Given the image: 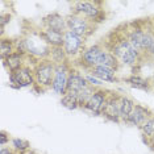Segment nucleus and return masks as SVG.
Wrapping results in <instances>:
<instances>
[{
  "label": "nucleus",
  "instance_id": "obj_1",
  "mask_svg": "<svg viewBox=\"0 0 154 154\" xmlns=\"http://www.w3.org/2000/svg\"><path fill=\"white\" fill-rule=\"evenodd\" d=\"M108 36L111 37H107L104 46L120 61L121 65L133 69L145 59V57L140 51L136 50L128 41L127 36H125V29L120 30V26H119L113 29V32H111Z\"/></svg>",
  "mask_w": 154,
  "mask_h": 154
},
{
  "label": "nucleus",
  "instance_id": "obj_2",
  "mask_svg": "<svg viewBox=\"0 0 154 154\" xmlns=\"http://www.w3.org/2000/svg\"><path fill=\"white\" fill-rule=\"evenodd\" d=\"M71 13L82 16L91 21L94 25H99L107 19L106 9L101 2H90V0H78L71 5Z\"/></svg>",
  "mask_w": 154,
  "mask_h": 154
},
{
  "label": "nucleus",
  "instance_id": "obj_3",
  "mask_svg": "<svg viewBox=\"0 0 154 154\" xmlns=\"http://www.w3.org/2000/svg\"><path fill=\"white\" fill-rule=\"evenodd\" d=\"M33 72H34V80L36 85L32 88L36 92L41 94L48 90H51L54 75H55V65L50 59H40L36 65L33 66Z\"/></svg>",
  "mask_w": 154,
  "mask_h": 154
},
{
  "label": "nucleus",
  "instance_id": "obj_4",
  "mask_svg": "<svg viewBox=\"0 0 154 154\" xmlns=\"http://www.w3.org/2000/svg\"><path fill=\"white\" fill-rule=\"evenodd\" d=\"M28 48V55L36 58V59H46L49 58L50 54L51 46L49 45L45 38L41 34V29L33 30L30 29V32H28L26 34H24Z\"/></svg>",
  "mask_w": 154,
  "mask_h": 154
},
{
  "label": "nucleus",
  "instance_id": "obj_5",
  "mask_svg": "<svg viewBox=\"0 0 154 154\" xmlns=\"http://www.w3.org/2000/svg\"><path fill=\"white\" fill-rule=\"evenodd\" d=\"M106 50H107L106 46H104V44H101V42L94 44V45H91V46H87L85 49V51L80 54V57L76 58L74 61L75 62L74 65L78 66L80 69H83L87 72L88 70L95 67V66H100L101 59H103V55L106 53Z\"/></svg>",
  "mask_w": 154,
  "mask_h": 154
},
{
  "label": "nucleus",
  "instance_id": "obj_6",
  "mask_svg": "<svg viewBox=\"0 0 154 154\" xmlns=\"http://www.w3.org/2000/svg\"><path fill=\"white\" fill-rule=\"evenodd\" d=\"M66 23H67V30L79 37L86 38V40L90 36H92L96 29V25H94L91 21L82 16L74 15V13H70L66 16Z\"/></svg>",
  "mask_w": 154,
  "mask_h": 154
},
{
  "label": "nucleus",
  "instance_id": "obj_7",
  "mask_svg": "<svg viewBox=\"0 0 154 154\" xmlns=\"http://www.w3.org/2000/svg\"><path fill=\"white\" fill-rule=\"evenodd\" d=\"M8 76H9V86L16 90L28 88V87L32 88L36 85L33 67H30L28 65L23 66L21 69H19L15 72H8Z\"/></svg>",
  "mask_w": 154,
  "mask_h": 154
},
{
  "label": "nucleus",
  "instance_id": "obj_8",
  "mask_svg": "<svg viewBox=\"0 0 154 154\" xmlns=\"http://www.w3.org/2000/svg\"><path fill=\"white\" fill-rule=\"evenodd\" d=\"M66 54H67L69 59H75L80 57V54L85 51L86 46V38L83 37H79L74 34L70 30H66L65 34H63V46Z\"/></svg>",
  "mask_w": 154,
  "mask_h": 154
},
{
  "label": "nucleus",
  "instance_id": "obj_9",
  "mask_svg": "<svg viewBox=\"0 0 154 154\" xmlns=\"http://www.w3.org/2000/svg\"><path fill=\"white\" fill-rule=\"evenodd\" d=\"M143 33H145V23L143 21H132L125 24V36H127L128 41L142 55H143V48H142Z\"/></svg>",
  "mask_w": 154,
  "mask_h": 154
},
{
  "label": "nucleus",
  "instance_id": "obj_10",
  "mask_svg": "<svg viewBox=\"0 0 154 154\" xmlns=\"http://www.w3.org/2000/svg\"><path fill=\"white\" fill-rule=\"evenodd\" d=\"M71 63L66 62L62 65L55 66V75L53 85H51V91L54 94H57L59 96H63L67 90V80H69V74L71 71Z\"/></svg>",
  "mask_w": 154,
  "mask_h": 154
},
{
  "label": "nucleus",
  "instance_id": "obj_11",
  "mask_svg": "<svg viewBox=\"0 0 154 154\" xmlns=\"http://www.w3.org/2000/svg\"><path fill=\"white\" fill-rule=\"evenodd\" d=\"M121 94L116 92V91H109L108 97L104 104V108L101 111V117H104L108 121L116 122V124H121L120 119V111H119V100H120Z\"/></svg>",
  "mask_w": 154,
  "mask_h": 154
},
{
  "label": "nucleus",
  "instance_id": "obj_12",
  "mask_svg": "<svg viewBox=\"0 0 154 154\" xmlns=\"http://www.w3.org/2000/svg\"><path fill=\"white\" fill-rule=\"evenodd\" d=\"M108 94H109V91L106 90L104 87L96 88L94 95L91 96V99L87 101V104L83 107V111L90 112L94 116H101V111H103V108H104Z\"/></svg>",
  "mask_w": 154,
  "mask_h": 154
},
{
  "label": "nucleus",
  "instance_id": "obj_13",
  "mask_svg": "<svg viewBox=\"0 0 154 154\" xmlns=\"http://www.w3.org/2000/svg\"><path fill=\"white\" fill-rule=\"evenodd\" d=\"M41 26L53 29L55 32L65 33L67 30V23H66V16H62L58 12H51L49 15L44 16L41 20Z\"/></svg>",
  "mask_w": 154,
  "mask_h": 154
},
{
  "label": "nucleus",
  "instance_id": "obj_14",
  "mask_svg": "<svg viewBox=\"0 0 154 154\" xmlns=\"http://www.w3.org/2000/svg\"><path fill=\"white\" fill-rule=\"evenodd\" d=\"M153 116V112L149 107L142 106V104H136L134 109L132 111V113L129 115V117L127 119L125 124L128 125H133V127L140 128L141 125L148 120L149 117Z\"/></svg>",
  "mask_w": 154,
  "mask_h": 154
},
{
  "label": "nucleus",
  "instance_id": "obj_15",
  "mask_svg": "<svg viewBox=\"0 0 154 154\" xmlns=\"http://www.w3.org/2000/svg\"><path fill=\"white\" fill-rule=\"evenodd\" d=\"M87 86H88V82L86 80L85 72L71 67V71H70V74H69L67 90H66V92H70V94H72V95H75L76 92H79L80 90H83Z\"/></svg>",
  "mask_w": 154,
  "mask_h": 154
},
{
  "label": "nucleus",
  "instance_id": "obj_16",
  "mask_svg": "<svg viewBox=\"0 0 154 154\" xmlns=\"http://www.w3.org/2000/svg\"><path fill=\"white\" fill-rule=\"evenodd\" d=\"M142 48H143L145 59L150 61V59L154 57V26H153L152 21L145 23V33H143Z\"/></svg>",
  "mask_w": 154,
  "mask_h": 154
},
{
  "label": "nucleus",
  "instance_id": "obj_17",
  "mask_svg": "<svg viewBox=\"0 0 154 154\" xmlns=\"http://www.w3.org/2000/svg\"><path fill=\"white\" fill-rule=\"evenodd\" d=\"M124 82L127 83L129 87L140 91H145V92H150L153 90V86L150 83L149 78H143L140 74H131L127 78H124Z\"/></svg>",
  "mask_w": 154,
  "mask_h": 154
},
{
  "label": "nucleus",
  "instance_id": "obj_18",
  "mask_svg": "<svg viewBox=\"0 0 154 154\" xmlns=\"http://www.w3.org/2000/svg\"><path fill=\"white\" fill-rule=\"evenodd\" d=\"M87 72H90V74H92L94 76H96V78H99L100 80L107 82V83H117L119 80H120L116 71H113V70H111L108 67H104V66H101V65L95 66V67L88 70Z\"/></svg>",
  "mask_w": 154,
  "mask_h": 154
},
{
  "label": "nucleus",
  "instance_id": "obj_19",
  "mask_svg": "<svg viewBox=\"0 0 154 154\" xmlns=\"http://www.w3.org/2000/svg\"><path fill=\"white\" fill-rule=\"evenodd\" d=\"M28 55H23L20 53L15 51L13 54H11L9 57H7L5 59H3V65L4 67L8 70V72H15L19 69H21L23 66H25V58Z\"/></svg>",
  "mask_w": 154,
  "mask_h": 154
},
{
  "label": "nucleus",
  "instance_id": "obj_20",
  "mask_svg": "<svg viewBox=\"0 0 154 154\" xmlns=\"http://www.w3.org/2000/svg\"><path fill=\"white\" fill-rule=\"evenodd\" d=\"M136 101L127 95H120V100H119V111H120V119L121 122H125L129 115L132 113V111L136 107Z\"/></svg>",
  "mask_w": 154,
  "mask_h": 154
},
{
  "label": "nucleus",
  "instance_id": "obj_21",
  "mask_svg": "<svg viewBox=\"0 0 154 154\" xmlns=\"http://www.w3.org/2000/svg\"><path fill=\"white\" fill-rule=\"evenodd\" d=\"M41 34H42L45 41H46L51 48L63 46V34L65 33L55 32V30L48 29V28H41Z\"/></svg>",
  "mask_w": 154,
  "mask_h": 154
},
{
  "label": "nucleus",
  "instance_id": "obj_22",
  "mask_svg": "<svg viewBox=\"0 0 154 154\" xmlns=\"http://www.w3.org/2000/svg\"><path fill=\"white\" fill-rule=\"evenodd\" d=\"M16 51L15 48V38H7L3 37L0 38V58L5 59L7 57H9L11 54H13Z\"/></svg>",
  "mask_w": 154,
  "mask_h": 154
},
{
  "label": "nucleus",
  "instance_id": "obj_23",
  "mask_svg": "<svg viewBox=\"0 0 154 154\" xmlns=\"http://www.w3.org/2000/svg\"><path fill=\"white\" fill-rule=\"evenodd\" d=\"M53 63L57 66V65H62V63H66V62H70V59L66 54L65 49L62 46H57V48H51L50 50V54H49V58Z\"/></svg>",
  "mask_w": 154,
  "mask_h": 154
},
{
  "label": "nucleus",
  "instance_id": "obj_24",
  "mask_svg": "<svg viewBox=\"0 0 154 154\" xmlns=\"http://www.w3.org/2000/svg\"><path fill=\"white\" fill-rule=\"evenodd\" d=\"M107 49V48H106ZM101 66H104V67H108V69H111V70H113V71H119L120 70V61L115 57L113 54L111 53L109 50H106V53H104L103 55V59H101Z\"/></svg>",
  "mask_w": 154,
  "mask_h": 154
},
{
  "label": "nucleus",
  "instance_id": "obj_25",
  "mask_svg": "<svg viewBox=\"0 0 154 154\" xmlns=\"http://www.w3.org/2000/svg\"><path fill=\"white\" fill-rule=\"evenodd\" d=\"M96 91L95 87H92V86H87L85 87L83 90H80L79 92H76L75 94V96H76V99H78V103H79V109H83V107L87 104V101H88L91 99V96L94 95V92Z\"/></svg>",
  "mask_w": 154,
  "mask_h": 154
},
{
  "label": "nucleus",
  "instance_id": "obj_26",
  "mask_svg": "<svg viewBox=\"0 0 154 154\" xmlns=\"http://www.w3.org/2000/svg\"><path fill=\"white\" fill-rule=\"evenodd\" d=\"M61 104H62V107L69 111L79 109L78 99H76L75 95H72V94H70V92H66L63 96H61Z\"/></svg>",
  "mask_w": 154,
  "mask_h": 154
},
{
  "label": "nucleus",
  "instance_id": "obj_27",
  "mask_svg": "<svg viewBox=\"0 0 154 154\" xmlns=\"http://www.w3.org/2000/svg\"><path fill=\"white\" fill-rule=\"evenodd\" d=\"M11 148L15 150V153H26L28 150H30V142L28 140H24V138H20V137H13L12 141H11Z\"/></svg>",
  "mask_w": 154,
  "mask_h": 154
},
{
  "label": "nucleus",
  "instance_id": "obj_28",
  "mask_svg": "<svg viewBox=\"0 0 154 154\" xmlns=\"http://www.w3.org/2000/svg\"><path fill=\"white\" fill-rule=\"evenodd\" d=\"M138 131L141 132L142 138H150L154 136V115L152 117H149L141 127L138 128Z\"/></svg>",
  "mask_w": 154,
  "mask_h": 154
},
{
  "label": "nucleus",
  "instance_id": "obj_29",
  "mask_svg": "<svg viewBox=\"0 0 154 154\" xmlns=\"http://www.w3.org/2000/svg\"><path fill=\"white\" fill-rule=\"evenodd\" d=\"M12 21V15L9 12H2L0 13V37H4L5 26Z\"/></svg>",
  "mask_w": 154,
  "mask_h": 154
},
{
  "label": "nucleus",
  "instance_id": "obj_30",
  "mask_svg": "<svg viewBox=\"0 0 154 154\" xmlns=\"http://www.w3.org/2000/svg\"><path fill=\"white\" fill-rule=\"evenodd\" d=\"M15 48H16L17 53H20L23 55H28V48H26V42H25L24 36L15 38Z\"/></svg>",
  "mask_w": 154,
  "mask_h": 154
},
{
  "label": "nucleus",
  "instance_id": "obj_31",
  "mask_svg": "<svg viewBox=\"0 0 154 154\" xmlns=\"http://www.w3.org/2000/svg\"><path fill=\"white\" fill-rule=\"evenodd\" d=\"M85 76H86V80L88 82L90 86L95 87V88H101L104 85L103 80H100L99 78H96V76H94L92 74H90V72H85Z\"/></svg>",
  "mask_w": 154,
  "mask_h": 154
},
{
  "label": "nucleus",
  "instance_id": "obj_32",
  "mask_svg": "<svg viewBox=\"0 0 154 154\" xmlns=\"http://www.w3.org/2000/svg\"><path fill=\"white\" fill-rule=\"evenodd\" d=\"M11 141H12L11 134H9L7 131H4V129H2V131H0V148L9 145Z\"/></svg>",
  "mask_w": 154,
  "mask_h": 154
},
{
  "label": "nucleus",
  "instance_id": "obj_33",
  "mask_svg": "<svg viewBox=\"0 0 154 154\" xmlns=\"http://www.w3.org/2000/svg\"><path fill=\"white\" fill-rule=\"evenodd\" d=\"M143 142L146 143V146H149V149L152 150V152H154V136L150 138H142Z\"/></svg>",
  "mask_w": 154,
  "mask_h": 154
},
{
  "label": "nucleus",
  "instance_id": "obj_34",
  "mask_svg": "<svg viewBox=\"0 0 154 154\" xmlns=\"http://www.w3.org/2000/svg\"><path fill=\"white\" fill-rule=\"evenodd\" d=\"M0 154H15V150L11 146H3L0 148Z\"/></svg>",
  "mask_w": 154,
  "mask_h": 154
},
{
  "label": "nucleus",
  "instance_id": "obj_35",
  "mask_svg": "<svg viewBox=\"0 0 154 154\" xmlns=\"http://www.w3.org/2000/svg\"><path fill=\"white\" fill-rule=\"evenodd\" d=\"M149 79H150V83H152V86H153V88H154V74H153L152 76H150Z\"/></svg>",
  "mask_w": 154,
  "mask_h": 154
},
{
  "label": "nucleus",
  "instance_id": "obj_36",
  "mask_svg": "<svg viewBox=\"0 0 154 154\" xmlns=\"http://www.w3.org/2000/svg\"><path fill=\"white\" fill-rule=\"evenodd\" d=\"M150 62H152V63H153V65H154V57H153V58H152V59H150Z\"/></svg>",
  "mask_w": 154,
  "mask_h": 154
},
{
  "label": "nucleus",
  "instance_id": "obj_37",
  "mask_svg": "<svg viewBox=\"0 0 154 154\" xmlns=\"http://www.w3.org/2000/svg\"><path fill=\"white\" fill-rule=\"evenodd\" d=\"M152 24H153V26H154V17H153V20H152Z\"/></svg>",
  "mask_w": 154,
  "mask_h": 154
}]
</instances>
